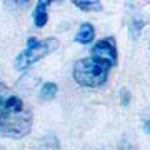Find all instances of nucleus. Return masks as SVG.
I'll return each instance as SVG.
<instances>
[{"mask_svg":"<svg viewBox=\"0 0 150 150\" xmlns=\"http://www.w3.org/2000/svg\"><path fill=\"white\" fill-rule=\"evenodd\" d=\"M90 57L92 59L98 60L107 64L108 67H115L118 60V54H117V43L113 37H105L102 40L93 43V47L90 50Z\"/></svg>","mask_w":150,"mask_h":150,"instance_id":"4","label":"nucleus"},{"mask_svg":"<svg viewBox=\"0 0 150 150\" xmlns=\"http://www.w3.org/2000/svg\"><path fill=\"white\" fill-rule=\"evenodd\" d=\"M145 130L150 134V120H147V122H145Z\"/></svg>","mask_w":150,"mask_h":150,"instance_id":"11","label":"nucleus"},{"mask_svg":"<svg viewBox=\"0 0 150 150\" xmlns=\"http://www.w3.org/2000/svg\"><path fill=\"white\" fill-rule=\"evenodd\" d=\"M60 42L55 37H48L43 40H37V38L30 37L27 40V48H23L20 54L15 57V69L23 72L28 67H32L33 64H37L43 57L50 55L59 48Z\"/></svg>","mask_w":150,"mask_h":150,"instance_id":"3","label":"nucleus"},{"mask_svg":"<svg viewBox=\"0 0 150 150\" xmlns=\"http://www.w3.org/2000/svg\"><path fill=\"white\" fill-rule=\"evenodd\" d=\"M93 38H95V27L92 25L90 22H83L80 25V28H79V32H77V35H75V42L82 43V45H87Z\"/></svg>","mask_w":150,"mask_h":150,"instance_id":"6","label":"nucleus"},{"mask_svg":"<svg viewBox=\"0 0 150 150\" xmlns=\"http://www.w3.org/2000/svg\"><path fill=\"white\" fill-rule=\"evenodd\" d=\"M74 5L83 12H100L102 4L97 0H74Z\"/></svg>","mask_w":150,"mask_h":150,"instance_id":"8","label":"nucleus"},{"mask_svg":"<svg viewBox=\"0 0 150 150\" xmlns=\"http://www.w3.org/2000/svg\"><path fill=\"white\" fill-rule=\"evenodd\" d=\"M120 102H122V105H129L130 102V93L127 88H122L120 90Z\"/></svg>","mask_w":150,"mask_h":150,"instance_id":"10","label":"nucleus"},{"mask_svg":"<svg viewBox=\"0 0 150 150\" xmlns=\"http://www.w3.org/2000/svg\"><path fill=\"white\" fill-rule=\"evenodd\" d=\"M112 67H108L103 62L92 59V57H85V59L77 60L74 65V80L80 87H87V88H97L102 87L108 79V72Z\"/></svg>","mask_w":150,"mask_h":150,"instance_id":"2","label":"nucleus"},{"mask_svg":"<svg viewBox=\"0 0 150 150\" xmlns=\"http://www.w3.org/2000/svg\"><path fill=\"white\" fill-rule=\"evenodd\" d=\"M57 90H59V85L55 82H45L38 90V97L40 100H52L57 95Z\"/></svg>","mask_w":150,"mask_h":150,"instance_id":"7","label":"nucleus"},{"mask_svg":"<svg viewBox=\"0 0 150 150\" xmlns=\"http://www.w3.org/2000/svg\"><path fill=\"white\" fill-rule=\"evenodd\" d=\"M144 27V22L139 20V18H135L134 22H130V33H132V37L137 38L140 33V28Z\"/></svg>","mask_w":150,"mask_h":150,"instance_id":"9","label":"nucleus"},{"mask_svg":"<svg viewBox=\"0 0 150 150\" xmlns=\"http://www.w3.org/2000/svg\"><path fill=\"white\" fill-rule=\"evenodd\" d=\"M50 5V2L47 0H40L33 10V23L37 28H42L45 27V23L48 22V8L47 7Z\"/></svg>","mask_w":150,"mask_h":150,"instance_id":"5","label":"nucleus"},{"mask_svg":"<svg viewBox=\"0 0 150 150\" xmlns=\"http://www.w3.org/2000/svg\"><path fill=\"white\" fill-rule=\"evenodd\" d=\"M33 117L20 97L0 82V135L23 139L32 130Z\"/></svg>","mask_w":150,"mask_h":150,"instance_id":"1","label":"nucleus"}]
</instances>
